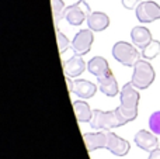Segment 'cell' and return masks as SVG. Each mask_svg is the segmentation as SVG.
<instances>
[{"instance_id": "obj_22", "label": "cell", "mask_w": 160, "mask_h": 159, "mask_svg": "<svg viewBox=\"0 0 160 159\" xmlns=\"http://www.w3.org/2000/svg\"><path fill=\"white\" fill-rule=\"evenodd\" d=\"M122 6H124L127 10H136L139 4H141V0H121Z\"/></svg>"}, {"instance_id": "obj_8", "label": "cell", "mask_w": 160, "mask_h": 159, "mask_svg": "<svg viewBox=\"0 0 160 159\" xmlns=\"http://www.w3.org/2000/svg\"><path fill=\"white\" fill-rule=\"evenodd\" d=\"M105 149H108L115 156H125L131 149V144L127 140L114 134L112 131H107V146H105Z\"/></svg>"}, {"instance_id": "obj_5", "label": "cell", "mask_w": 160, "mask_h": 159, "mask_svg": "<svg viewBox=\"0 0 160 159\" xmlns=\"http://www.w3.org/2000/svg\"><path fill=\"white\" fill-rule=\"evenodd\" d=\"M93 13L90 6L86 3V0H79L78 3L72 6H68L65 10L63 18L69 23L70 25H80L83 21H87V17Z\"/></svg>"}, {"instance_id": "obj_16", "label": "cell", "mask_w": 160, "mask_h": 159, "mask_svg": "<svg viewBox=\"0 0 160 159\" xmlns=\"http://www.w3.org/2000/svg\"><path fill=\"white\" fill-rule=\"evenodd\" d=\"M98 80V87L105 96L108 97H114V96L118 95V83H117V79L114 78V75L104 76V78H97Z\"/></svg>"}, {"instance_id": "obj_15", "label": "cell", "mask_w": 160, "mask_h": 159, "mask_svg": "<svg viewBox=\"0 0 160 159\" xmlns=\"http://www.w3.org/2000/svg\"><path fill=\"white\" fill-rule=\"evenodd\" d=\"M97 92V86L90 80L86 79H78L75 80L73 86V93L80 99H91Z\"/></svg>"}, {"instance_id": "obj_23", "label": "cell", "mask_w": 160, "mask_h": 159, "mask_svg": "<svg viewBox=\"0 0 160 159\" xmlns=\"http://www.w3.org/2000/svg\"><path fill=\"white\" fill-rule=\"evenodd\" d=\"M148 159H160V148H156L155 151L150 152Z\"/></svg>"}, {"instance_id": "obj_1", "label": "cell", "mask_w": 160, "mask_h": 159, "mask_svg": "<svg viewBox=\"0 0 160 159\" xmlns=\"http://www.w3.org/2000/svg\"><path fill=\"white\" fill-rule=\"evenodd\" d=\"M139 99H141V95H139L138 89L132 85V82L125 83L124 87L121 89V95H119L121 106H118L115 109L119 117H121V120L124 121V124H128L131 121L136 120Z\"/></svg>"}, {"instance_id": "obj_18", "label": "cell", "mask_w": 160, "mask_h": 159, "mask_svg": "<svg viewBox=\"0 0 160 159\" xmlns=\"http://www.w3.org/2000/svg\"><path fill=\"white\" fill-rule=\"evenodd\" d=\"M159 54H160V41H158V39H152L150 44L142 49L141 55H142V58L146 59V61H152V59H155Z\"/></svg>"}, {"instance_id": "obj_7", "label": "cell", "mask_w": 160, "mask_h": 159, "mask_svg": "<svg viewBox=\"0 0 160 159\" xmlns=\"http://www.w3.org/2000/svg\"><path fill=\"white\" fill-rule=\"evenodd\" d=\"M135 13H136L138 21H141L142 24L153 23L160 18V4H158V3L153 2V0L142 2L141 4L136 7Z\"/></svg>"}, {"instance_id": "obj_19", "label": "cell", "mask_w": 160, "mask_h": 159, "mask_svg": "<svg viewBox=\"0 0 160 159\" xmlns=\"http://www.w3.org/2000/svg\"><path fill=\"white\" fill-rule=\"evenodd\" d=\"M51 6H52V14H53V20H55V24L58 25V21H61V18H63L65 14V3L63 0H51Z\"/></svg>"}, {"instance_id": "obj_11", "label": "cell", "mask_w": 160, "mask_h": 159, "mask_svg": "<svg viewBox=\"0 0 160 159\" xmlns=\"http://www.w3.org/2000/svg\"><path fill=\"white\" fill-rule=\"evenodd\" d=\"M131 39H132V44L138 49H143L145 47H148L150 44V41L153 38L149 28L143 27V25H136L131 30Z\"/></svg>"}, {"instance_id": "obj_13", "label": "cell", "mask_w": 160, "mask_h": 159, "mask_svg": "<svg viewBox=\"0 0 160 159\" xmlns=\"http://www.w3.org/2000/svg\"><path fill=\"white\" fill-rule=\"evenodd\" d=\"M87 68V64L83 61V56L73 55L68 62H63V72L69 78H79Z\"/></svg>"}, {"instance_id": "obj_3", "label": "cell", "mask_w": 160, "mask_h": 159, "mask_svg": "<svg viewBox=\"0 0 160 159\" xmlns=\"http://www.w3.org/2000/svg\"><path fill=\"white\" fill-rule=\"evenodd\" d=\"M91 128L98 130V131H111L112 128L125 126L124 121L121 120L117 110L114 111H101L96 109L93 110V118L90 121Z\"/></svg>"}, {"instance_id": "obj_10", "label": "cell", "mask_w": 160, "mask_h": 159, "mask_svg": "<svg viewBox=\"0 0 160 159\" xmlns=\"http://www.w3.org/2000/svg\"><path fill=\"white\" fill-rule=\"evenodd\" d=\"M83 141H84L86 149H87L88 152H94V151H97V149L105 148V146H107V131L83 134Z\"/></svg>"}, {"instance_id": "obj_2", "label": "cell", "mask_w": 160, "mask_h": 159, "mask_svg": "<svg viewBox=\"0 0 160 159\" xmlns=\"http://www.w3.org/2000/svg\"><path fill=\"white\" fill-rule=\"evenodd\" d=\"M155 78H156L155 69L146 59H139L133 65V73L131 82L138 90L148 89L155 82Z\"/></svg>"}, {"instance_id": "obj_6", "label": "cell", "mask_w": 160, "mask_h": 159, "mask_svg": "<svg viewBox=\"0 0 160 159\" xmlns=\"http://www.w3.org/2000/svg\"><path fill=\"white\" fill-rule=\"evenodd\" d=\"M94 31L90 28H86V30H80L72 39V49L75 52V55L83 56L87 52H90L91 45L94 41Z\"/></svg>"}, {"instance_id": "obj_12", "label": "cell", "mask_w": 160, "mask_h": 159, "mask_svg": "<svg viewBox=\"0 0 160 159\" xmlns=\"http://www.w3.org/2000/svg\"><path fill=\"white\" fill-rule=\"evenodd\" d=\"M87 70L94 75L96 78H104V76L111 75V69L108 65L107 59L102 56H94L87 62Z\"/></svg>"}, {"instance_id": "obj_14", "label": "cell", "mask_w": 160, "mask_h": 159, "mask_svg": "<svg viewBox=\"0 0 160 159\" xmlns=\"http://www.w3.org/2000/svg\"><path fill=\"white\" fill-rule=\"evenodd\" d=\"M87 25L90 30L96 31V33L104 31L110 25V17L105 13H102V11H93L87 17Z\"/></svg>"}, {"instance_id": "obj_4", "label": "cell", "mask_w": 160, "mask_h": 159, "mask_svg": "<svg viewBox=\"0 0 160 159\" xmlns=\"http://www.w3.org/2000/svg\"><path fill=\"white\" fill-rule=\"evenodd\" d=\"M111 52H112V56L115 61H118L124 66L129 68H133V65L139 61V56H141V54H139L138 48L135 45L125 41L115 42Z\"/></svg>"}, {"instance_id": "obj_24", "label": "cell", "mask_w": 160, "mask_h": 159, "mask_svg": "<svg viewBox=\"0 0 160 159\" xmlns=\"http://www.w3.org/2000/svg\"><path fill=\"white\" fill-rule=\"evenodd\" d=\"M65 80H66V86H68V90H69V93H73V86H75V82L70 80L69 76H66V78H65Z\"/></svg>"}, {"instance_id": "obj_20", "label": "cell", "mask_w": 160, "mask_h": 159, "mask_svg": "<svg viewBox=\"0 0 160 159\" xmlns=\"http://www.w3.org/2000/svg\"><path fill=\"white\" fill-rule=\"evenodd\" d=\"M56 42H58V48H59V52L61 54H63L68 48L72 47V42L68 39V37L65 35L63 33L59 31L58 27H56Z\"/></svg>"}, {"instance_id": "obj_9", "label": "cell", "mask_w": 160, "mask_h": 159, "mask_svg": "<svg viewBox=\"0 0 160 159\" xmlns=\"http://www.w3.org/2000/svg\"><path fill=\"white\" fill-rule=\"evenodd\" d=\"M135 144L136 146H139L141 149L146 152H152L156 148H159V141L158 135L153 134L152 131H146V130H139L135 134Z\"/></svg>"}, {"instance_id": "obj_17", "label": "cell", "mask_w": 160, "mask_h": 159, "mask_svg": "<svg viewBox=\"0 0 160 159\" xmlns=\"http://www.w3.org/2000/svg\"><path fill=\"white\" fill-rule=\"evenodd\" d=\"M73 110H75L76 120L79 123H90L91 118H93V110L83 100L73 101Z\"/></svg>"}, {"instance_id": "obj_21", "label": "cell", "mask_w": 160, "mask_h": 159, "mask_svg": "<svg viewBox=\"0 0 160 159\" xmlns=\"http://www.w3.org/2000/svg\"><path fill=\"white\" fill-rule=\"evenodd\" d=\"M149 128L153 134L160 135V110L152 113V115L149 117Z\"/></svg>"}]
</instances>
